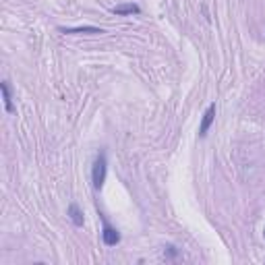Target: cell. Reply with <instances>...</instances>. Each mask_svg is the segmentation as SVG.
<instances>
[{
	"instance_id": "1",
	"label": "cell",
	"mask_w": 265,
	"mask_h": 265,
	"mask_svg": "<svg viewBox=\"0 0 265 265\" xmlns=\"http://www.w3.org/2000/svg\"><path fill=\"white\" fill-rule=\"evenodd\" d=\"M106 174H108V162H106V153L102 151L93 162V170H91V182H93V189L99 191L106 182Z\"/></svg>"
},
{
	"instance_id": "2",
	"label": "cell",
	"mask_w": 265,
	"mask_h": 265,
	"mask_svg": "<svg viewBox=\"0 0 265 265\" xmlns=\"http://www.w3.org/2000/svg\"><path fill=\"white\" fill-rule=\"evenodd\" d=\"M102 240L106 247H116L120 243V232L116 230L112 224H108L106 220H104V228H102Z\"/></svg>"
},
{
	"instance_id": "3",
	"label": "cell",
	"mask_w": 265,
	"mask_h": 265,
	"mask_svg": "<svg viewBox=\"0 0 265 265\" xmlns=\"http://www.w3.org/2000/svg\"><path fill=\"white\" fill-rule=\"evenodd\" d=\"M215 112H217L215 104H209V108H207L205 114H203V120H201V127H199V137L201 139L207 137V132H209V129H212V124L215 120Z\"/></svg>"
},
{
	"instance_id": "4",
	"label": "cell",
	"mask_w": 265,
	"mask_h": 265,
	"mask_svg": "<svg viewBox=\"0 0 265 265\" xmlns=\"http://www.w3.org/2000/svg\"><path fill=\"white\" fill-rule=\"evenodd\" d=\"M112 13L114 15H139L141 13V6L135 4V2H124V4L112 6Z\"/></svg>"
},
{
	"instance_id": "5",
	"label": "cell",
	"mask_w": 265,
	"mask_h": 265,
	"mask_svg": "<svg viewBox=\"0 0 265 265\" xmlns=\"http://www.w3.org/2000/svg\"><path fill=\"white\" fill-rule=\"evenodd\" d=\"M68 217H71V222L77 226V228H81V226L85 224V217H83V214H81V209H79V205L77 203H71L68 205Z\"/></svg>"
},
{
	"instance_id": "6",
	"label": "cell",
	"mask_w": 265,
	"mask_h": 265,
	"mask_svg": "<svg viewBox=\"0 0 265 265\" xmlns=\"http://www.w3.org/2000/svg\"><path fill=\"white\" fill-rule=\"evenodd\" d=\"M62 33L68 35H77V33H104V29L99 27H75V29H60Z\"/></svg>"
},
{
	"instance_id": "7",
	"label": "cell",
	"mask_w": 265,
	"mask_h": 265,
	"mask_svg": "<svg viewBox=\"0 0 265 265\" xmlns=\"http://www.w3.org/2000/svg\"><path fill=\"white\" fill-rule=\"evenodd\" d=\"M0 89H2V98H4V108H6V112H15V108H13V99H11V91H9V83L2 81L0 83Z\"/></svg>"
},
{
	"instance_id": "8",
	"label": "cell",
	"mask_w": 265,
	"mask_h": 265,
	"mask_svg": "<svg viewBox=\"0 0 265 265\" xmlns=\"http://www.w3.org/2000/svg\"><path fill=\"white\" fill-rule=\"evenodd\" d=\"M263 238H265V228H263Z\"/></svg>"
}]
</instances>
